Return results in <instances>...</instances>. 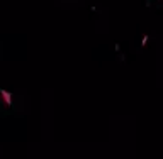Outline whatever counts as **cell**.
<instances>
[{
  "label": "cell",
  "mask_w": 163,
  "mask_h": 159,
  "mask_svg": "<svg viewBox=\"0 0 163 159\" xmlns=\"http://www.w3.org/2000/svg\"><path fill=\"white\" fill-rule=\"evenodd\" d=\"M0 97H2L3 103H5L7 107L12 105V93H10V91H7V90H0Z\"/></svg>",
  "instance_id": "cell-1"
}]
</instances>
